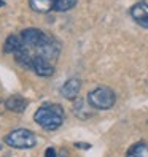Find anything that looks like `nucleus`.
<instances>
[{
  "label": "nucleus",
  "instance_id": "nucleus-1",
  "mask_svg": "<svg viewBox=\"0 0 148 157\" xmlns=\"http://www.w3.org/2000/svg\"><path fill=\"white\" fill-rule=\"evenodd\" d=\"M64 109L58 103H46L35 113V122L45 130H56L64 122Z\"/></svg>",
  "mask_w": 148,
  "mask_h": 157
},
{
  "label": "nucleus",
  "instance_id": "nucleus-2",
  "mask_svg": "<svg viewBox=\"0 0 148 157\" xmlns=\"http://www.w3.org/2000/svg\"><path fill=\"white\" fill-rule=\"evenodd\" d=\"M116 101V95L113 89H110L107 86H100L92 89L88 94V103L91 108L96 109H110Z\"/></svg>",
  "mask_w": 148,
  "mask_h": 157
},
{
  "label": "nucleus",
  "instance_id": "nucleus-3",
  "mask_svg": "<svg viewBox=\"0 0 148 157\" xmlns=\"http://www.w3.org/2000/svg\"><path fill=\"white\" fill-rule=\"evenodd\" d=\"M5 143L11 147H16V149H29V147L35 146L37 138L27 128H16L5 136Z\"/></svg>",
  "mask_w": 148,
  "mask_h": 157
},
{
  "label": "nucleus",
  "instance_id": "nucleus-4",
  "mask_svg": "<svg viewBox=\"0 0 148 157\" xmlns=\"http://www.w3.org/2000/svg\"><path fill=\"white\" fill-rule=\"evenodd\" d=\"M21 38H22V41H24L26 46H30V48H37V49H38L42 44H45V41L48 40V36H46L40 29L29 27V29L22 30Z\"/></svg>",
  "mask_w": 148,
  "mask_h": 157
},
{
  "label": "nucleus",
  "instance_id": "nucleus-5",
  "mask_svg": "<svg viewBox=\"0 0 148 157\" xmlns=\"http://www.w3.org/2000/svg\"><path fill=\"white\" fill-rule=\"evenodd\" d=\"M132 19L143 29H148V3L145 2H138L135 3L131 10H129Z\"/></svg>",
  "mask_w": 148,
  "mask_h": 157
},
{
  "label": "nucleus",
  "instance_id": "nucleus-6",
  "mask_svg": "<svg viewBox=\"0 0 148 157\" xmlns=\"http://www.w3.org/2000/svg\"><path fill=\"white\" fill-rule=\"evenodd\" d=\"M32 70H34L38 76H45V78L51 76L53 73H54V67H53V63H51L48 59H45L43 56H40V54H38V56H34Z\"/></svg>",
  "mask_w": 148,
  "mask_h": 157
},
{
  "label": "nucleus",
  "instance_id": "nucleus-7",
  "mask_svg": "<svg viewBox=\"0 0 148 157\" xmlns=\"http://www.w3.org/2000/svg\"><path fill=\"white\" fill-rule=\"evenodd\" d=\"M80 89H81V82H80V79H77V78H70L69 81L64 82V86L61 87V94H62L64 98L73 100V98H77V97H78Z\"/></svg>",
  "mask_w": 148,
  "mask_h": 157
},
{
  "label": "nucleus",
  "instance_id": "nucleus-8",
  "mask_svg": "<svg viewBox=\"0 0 148 157\" xmlns=\"http://www.w3.org/2000/svg\"><path fill=\"white\" fill-rule=\"evenodd\" d=\"M38 51H40V56H43L45 59H56L58 57V54H59V51H61V44L54 40V38H50L48 36V40L45 41V44H42L40 48H38Z\"/></svg>",
  "mask_w": 148,
  "mask_h": 157
},
{
  "label": "nucleus",
  "instance_id": "nucleus-9",
  "mask_svg": "<svg viewBox=\"0 0 148 157\" xmlns=\"http://www.w3.org/2000/svg\"><path fill=\"white\" fill-rule=\"evenodd\" d=\"M22 49H26V44L22 41V38H19L18 35H10L6 38L5 44H3V51L5 52H10V54H16L21 52Z\"/></svg>",
  "mask_w": 148,
  "mask_h": 157
},
{
  "label": "nucleus",
  "instance_id": "nucleus-10",
  "mask_svg": "<svg viewBox=\"0 0 148 157\" xmlns=\"http://www.w3.org/2000/svg\"><path fill=\"white\" fill-rule=\"evenodd\" d=\"M5 106L6 109H10V111H14V113H22L24 109L27 108V100L21 95H11L8 97L6 101H5Z\"/></svg>",
  "mask_w": 148,
  "mask_h": 157
},
{
  "label": "nucleus",
  "instance_id": "nucleus-11",
  "mask_svg": "<svg viewBox=\"0 0 148 157\" xmlns=\"http://www.w3.org/2000/svg\"><path fill=\"white\" fill-rule=\"evenodd\" d=\"M126 157H148V143L137 141L127 149Z\"/></svg>",
  "mask_w": 148,
  "mask_h": 157
},
{
  "label": "nucleus",
  "instance_id": "nucleus-12",
  "mask_svg": "<svg viewBox=\"0 0 148 157\" xmlns=\"http://www.w3.org/2000/svg\"><path fill=\"white\" fill-rule=\"evenodd\" d=\"M29 5L37 13H48L54 8V0H29Z\"/></svg>",
  "mask_w": 148,
  "mask_h": 157
},
{
  "label": "nucleus",
  "instance_id": "nucleus-13",
  "mask_svg": "<svg viewBox=\"0 0 148 157\" xmlns=\"http://www.w3.org/2000/svg\"><path fill=\"white\" fill-rule=\"evenodd\" d=\"M14 57H16V62L19 63V65H21L22 68H29V70H32L34 56H30V52L27 51V49H22L21 52H18Z\"/></svg>",
  "mask_w": 148,
  "mask_h": 157
},
{
  "label": "nucleus",
  "instance_id": "nucleus-14",
  "mask_svg": "<svg viewBox=\"0 0 148 157\" xmlns=\"http://www.w3.org/2000/svg\"><path fill=\"white\" fill-rule=\"evenodd\" d=\"M77 5V0H54V11H69Z\"/></svg>",
  "mask_w": 148,
  "mask_h": 157
},
{
  "label": "nucleus",
  "instance_id": "nucleus-15",
  "mask_svg": "<svg viewBox=\"0 0 148 157\" xmlns=\"http://www.w3.org/2000/svg\"><path fill=\"white\" fill-rule=\"evenodd\" d=\"M45 157H58L56 155V149H54V147H48V149L45 151Z\"/></svg>",
  "mask_w": 148,
  "mask_h": 157
},
{
  "label": "nucleus",
  "instance_id": "nucleus-16",
  "mask_svg": "<svg viewBox=\"0 0 148 157\" xmlns=\"http://www.w3.org/2000/svg\"><path fill=\"white\" fill-rule=\"evenodd\" d=\"M5 109H6V106H5V103H3V101H0V114H2V113L5 111Z\"/></svg>",
  "mask_w": 148,
  "mask_h": 157
},
{
  "label": "nucleus",
  "instance_id": "nucleus-17",
  "mask_svg": "<svg viewBox=\"0 0 148 157\" xmlns=\"http://www.w3.org/2000/svg\"><path fill=\"white\" fill-rule=\"evenodd\" d=\"M0 149H2V144H0Z\"/></svg>",
  "mask_w": 148,
  "mask_h": 157
}]
</instances>
